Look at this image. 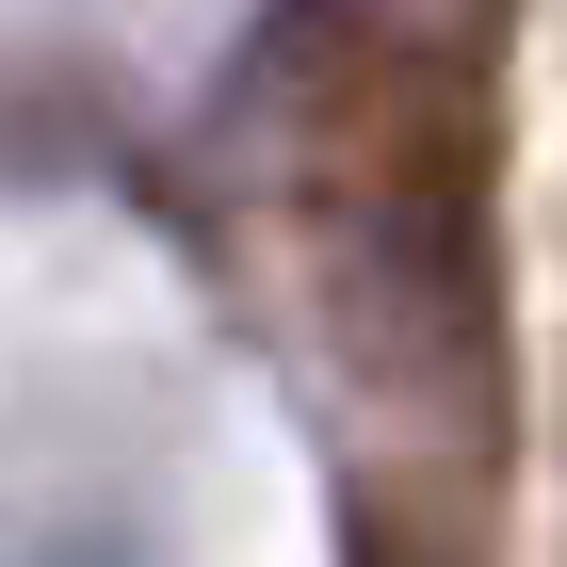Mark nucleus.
<instances>
[{
  "instance_id": "f257e3e1",
  "label": "nucleus",
  "mask_w": 567,
  "mask_h": 567,
  "mask_svg": "<svg viewBox=\"0 0 567 567\" xmlns=\"http://www.w3.org/2000/svg\"><path fill=\"white\" fill-rule=\"evenodd\" d=\"M503 17L519 0H292L260 49L276 244L405 422H486L503 390Z\"/></svg>"
}]
</instances>
